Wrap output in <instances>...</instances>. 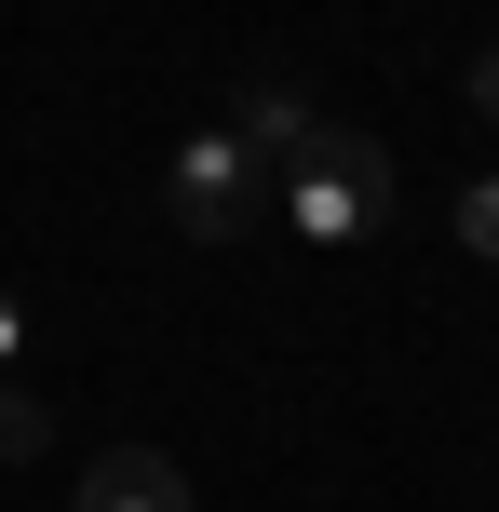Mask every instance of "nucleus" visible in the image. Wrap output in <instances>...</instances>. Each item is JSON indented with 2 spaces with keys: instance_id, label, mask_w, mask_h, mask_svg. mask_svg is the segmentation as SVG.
Wrapping results in <instances>:
<instances>
[{
  "instance_id": "nucleus-5",
  "label": "nucleus",
  "mask_w": 499,
  "mask_h": 512,
  "mask_svg": "<svg viewBox=\"0 0 499 512\" xmlns=\"http://www.w3.org/2000/svg\"><path fill=\"white\" fill-rule=\"evenodd\" d=\"M41 432H54V418H41V391L0 364V459H41Z\"/></svg>"
},
{
  "instance_id": "nucleus-8",
  "label": "nucleus",
  "mask_w": 499,
  "mask_h": 512,
  "mask_svg": "<svg viewBox=\"0 0 499 512\" xmlns=\"http://www.w3.org/2000/svg\"><path fill=\"white\" fill-rule=\"evenodd\" d=\"M14 351H27V310H14V297H0V364H14Z\"/></svg>"
},
{
  "instance_id": "nucleus-1",
  "label": "nucleus",
  "mask_w": 499,
  "mask_h": 512,
  "mask_svg": "<svg viewBox=\"0 0 499 512\" xmlns=\"http://www.w3.org/2000/svg\"><path fill=\"white\" fill-rule=\"evenodd\" d=\"M270 189H284V230L297 243H351L378 203H392V149H378V135H311Z\"/></svg>"
},
{
  "instance_id": "nucleus-3",
  "label": "nucleus",
  "mask_w": 499,
  "mask_h": 512,
  "mask_svg": "<svg viewBox=\"0 0 499 512\" xmlns=\"http://www.w3.org/2000/svg\"><path fill=\"white\" fill-rule=\"evenodd\" d=\"M81 512H189V472L162 445H95L81 459Z\"/></svg>"
},
{
  "instance_id": "nucleus-4",
  "label": "nucleus",
  "mask_w": 499,
  "mask_h": 512,
  "mask_svg": "<svg viewBox=\"0 0 499 512\" xmlns=\"http://www.w3.org/2000/svg\"><path fill=\"white\" fill-rule=\"evenodd\" d=\"M311 135H324V122H311V95H297V68H243V149H257L270 176H284Z\"/></svg>"
},
{
  "instance_id": "nucleus-7",
  "label": "nucleus",
  "mask_w": 499,
  "mask_h": 512,
  "mask_svg": "<svg viewBox=\"0 0 499 512\" xmlns=\"http://www.w3.org/2000/svg\"><path fill=\"white\" fill-rule=\"evenodd\" d=\"M473 108H499V41H486V54H473Z\"/></svg>"
},
{
  "instance_id": "nucleus-6",
  "label": "nucleus",
  "mask_w": 499,
  "mask_h": 512,
  "mask_svg": "<svg viewBox=\"0 0 499 512\" xmlns=\"http://www.w3.org/2000/svg\"><path fill=\"white\" fill-rule=\"evenodd\" d=\"M459 243H473V256H499V176H473V189H459Z\"/></svg>"
},
{
  "instance_id": "nucleus-2",
  "label": "nucleus",
  "mask_w": 499,
  "mask_h": 512,
  "mask_svg": "<svg viewBox=\"0 0 499 512\" xmlns=\"http://www.w3.org/2000/svg\"><path fill=\"white\" fill-rule=\"evenodd\" d=\"M162 203H176V230H189V243H230V230H257L270 162L243 149V135H189V149H176V176H162Z\"/></svg>"
}]
</instances>
